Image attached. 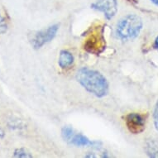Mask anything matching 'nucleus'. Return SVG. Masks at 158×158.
I'll return each mask as SVG.
<instances>
[{
    "label": "nucleus",
    "mask_w": 158,
    "mask_h": 158,
    "mask_svg": "<svg viewBox=\"0 0 158 158\" xmlns=\"http://www.w3.org/2000/svg\"><path fill=\"white\" fill-rule=\"evenodd\" d=\"M70 144L75 147H80V148H85V147H93L94 148H98L101 143L96 142V141H91L88 137L83 135L82 133H75L73 134L72 137L70 138Z\"/></svg>",
    "instance_id": "nucleus-7"
},
{
    "label": "nucleus",
    "mask_w": 158,
    "mask_h": 158,
    "mask_svg": "<svg viewBox=\"0 0 158 158\" xmlns=\"http://www.w3.org/2000/svg\"><path fill=\"white\" fill-rule=\"evenodd\" d=\"M8 31V25L5 22H0V34H4Z\"/></svg>",
    "instance_id": "nucleus-13"
},
{
    "label": "nucleus",
    "mask_w": 158,
    "mask_h": 158,
    "mask_svg": "<svg viewBox=\"0 0 158 158\" xmlns=\"http://www.w3.org/2000/svg\"><path fill=\"white\" fill-rule=\"evenodd\" d=\"M84 47L86 52L92 54L98 55L101 53L105 47V39L103 30H95L94 32H91L90 35L85 41Z\"/></svg>",
    "instance_id": "nucleus-4"
},
{
    "label": "nucleus",
    "mask_w": 158,
    "mask_h": 158,
    "mask_svg": "<svg viewBox=\"0 0 158 158\" xmlns=\"http://www.w3.org/2000/svg\"><path fill=\"white\" fill-rule=\"evenodd\" d=\"M143 28V19L136 14H127L118 22L117 36L123 42L132 41L139 36Z\"/></svg>",
    "instance_id": "nucleus-2"
},
{
    "label": "nucleus",
    "mask_w": 158,
    "mask_h": 158,
    "mask_svg": "<svg viewBox=\"0 0 158 158\" xmlns=\"http://www.w3.org/2000/svg\"><path fill=\"white\" fill-rule=\"evenodd\" d=\"M4 137H5V132H4L3 128L1 127V126H0V138H3Z\"/></svg>",
    "instance_id": "nucleus-15"
},
{
    "label": "nucleus",
    "mask_w": 158,
    "mask_h": 158,
    "mask_svg": "<svg viewBox=\"0 0 158 158\" xmlns=\"http://www.w3.org/2000/svg\"><path fill=\"white\" fill-rule=\"evenodd\" d=\"M59 27L60 26L58 24H54L47 28L36 31L30 39L32 47L36 50L41 49L43 46L52 42L56 36L57 32L59 31Z\"/></svg>",
    "instance_id": "nucleus-3"
},
{
    "label": "nucleus",
    "mask_w": 158,
    "mask_h": 158,
    "mask_svg": "<svg viewBox=\"0 0 158 158\" xmlns=\"http://www.w3.org/2000/svg\"><path fill=\"white\" fill-rule=\"evenodd\" d=\"M144 150L148 157L158 158V142L153 138H148L146 141Z\"/></svg>",
    "instance_id": "nucleus-9"
},
{
    "label": "nucleus",
    "mask_w": 158,
    "mask_h": 158,
    "mask_svg": "<svg viewBox=\"0 0 158 158\" xmlns=\"http://www.w3.org/2000/svg\"><path fill=\"white\" fill-rule=\"evenodd\" d=\"M75 57L71 52L67 50L60 51L59 58H58V65L61 69H67L70 68L74 64Z\"/></svg>",
    "instance_id": "nucleus-8"
},
{
    "label": "nucleus",
    "mask_w": 158,
    "mask_h": 158,
    "mask_svg": "<svg viewBox=\"0 0 158 158\" xmlns=\"http://www.w3.org/2000/svg\"><path fill=\"white\" fill-rule=\"evenodd\" d=\"M124 121L127 130L132 134H140L145 131L146 118L143 114L130 113L125 116Z\"/></svg>",
    "instance_id": "nucleus-6"
},
{
    "label": "nucleus",
    "mask_w": 158,
    "mask_h": 158,
    "mask_svg": "<svg viewBox=\"0 0 158 158\" xmlns=\"http://www.w3.org/2000/svg\"><path fill=\"white\" fill-rule=\"evenodd\" d=\"M153 48L157 51L158 52V36L156 37L155 41H154V43H153Z\"/></svg>",
    "instance_id": "nucleus-14"
},
{
    "label": "nucleus",
    "mask_w": 158,
    "mask_h": 158,
    "mask_svg": "<svg viewBox=\"0 0 158 158\" xmlns=\"http://www.w3.org/2000/svg\"><path fill=\"white\" fill-rule=\"evenodd\" d=\"M13 156L18 158H31L33 156L31 155V153L27 149L24 148H20L14 150Z\"/></svg>",
    "instance_id": "nucleus-10"
},
{
    "label": "nucleus",
    "mask_w": 158,
    "mask_h": 158,
    "mask_svg": "<svg viewBox=\"0 0 158 158\" xmlns=\"http://www.w3.org/2000/svg\"><path fill=\"white\" fill-rule=\"evenodd\" d=\"M74 133H75V130L70 126H65L61 129V137L68 143L70 142V138L72 137Z\"/></svg>",
    "instance_id": "nucleus-11"
},
{
    "label": "nucleus",
    "mask_w": 158,
    "mask_h": 158,
    "mask_svg": "<svg viewBox=\"0 0 158 158\" xmlns=\"http://www.w3.org/2000/svg\"><path fill=\"white\" fill-rule=\"evenodd\" d=\"M91 8L102 13L104 18L110 21L118 13V0H96L91 4Z\"/></svg>",
    "instance_id": "nucleus-5"
},
{
    "label": "nucleus",
    "mask_w": 158,
    "mask_h": 158,
    "mask_svg": "<svg viewBox=\"0 0 158 158\" xmlns=\"http://www.w3.org/2000/svg\"><path fill=\"white\" fill-rule=\"evenodd\" d=\"M75 78L87 92L97 98H104L109 93V82L105 76L98 70L82 67L78 70Z\"/></svg>",
    "instance_id": "nucleus-1"
},
{
    "label": "nucleus",
    "mask_w": 158,
    "mask_h": 158,
    "mask_svg": "<svg viewBox=\"0 0 158 158\" xmlns=\"http://www.w3.org/2000/svg\"><path fill=\"white\" fill-rule=\"evenodd\" d=\"M153 123H154V127L155 129L156 130V132H158V99L156 100L154 106V109H153Z\"/></svg>",
    "instance_id": "nucleus-12"
},
{
    "label": "nucleus",
    "mask_w": 158,
    "mask_h": 158,
    "mask_svg": "<svg viewBox=\"0 0 158 158\" xmlns=\"http://www.w3.org/2000/svg\"><path fill=\"white\" fill-rule=\"evenodd\" d=\"M150 1L154 4V5L156 6L158 8V0H150Z\"/></svg>",
    "instance_id": "nucleus-16"
}]
</instances>
